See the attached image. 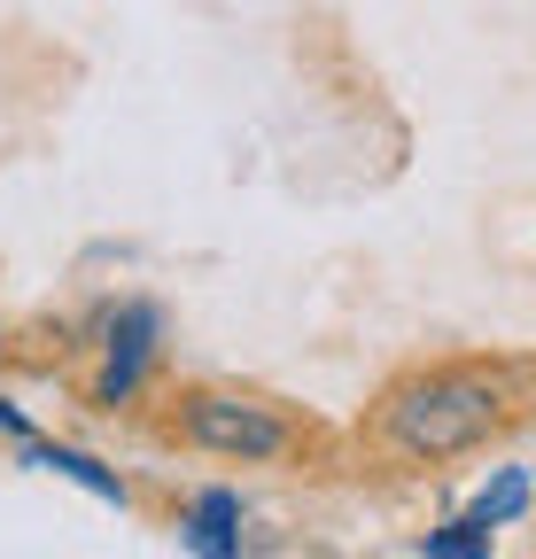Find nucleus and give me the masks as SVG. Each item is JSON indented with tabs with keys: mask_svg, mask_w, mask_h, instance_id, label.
<instances>
[{
	"mask_svg": "<svg viewBox=\"0 0 536 559\" xmlns=\"http://www.w3.org/2000/svg\"><path fill=\"white\" fill-rule=\"evenodd\" d=\"M498 428V381L483 373H428L389 396V443L405 459H458Z\"/></svg>",
	"mask_w": 536,
	"mask_h": 559,
	"instance_id": "nucleus-1",
	"label": "nucleus"
},
{
	"mask_svg": "<svg viewBox=\"0 0 536 559\" xmlns=\"http://www.w3.org/2000/svg\"><path fill=\"white\" fill-rule=\"evenodd\" d=\"M187 436L203 451H218V459H281L288 451L281 412H264L249 396H226V389H194L187 396Z\"/></svg>",
	"mask_w": 536,
	"mask_h": 559,
	"instance_id": "nucleus-2",
	"label": "nucleus"
},
{
	"mask_svg": "<svg viewBox=\"0 0 536 559\" xmlns=\"http://www.w3.org/2000/svg\"><path fill=\"white\" fill-rule=\"evenodd\" d=\"M148 349H156V311H148V304H132V311L117 319V342H109L102 404H124L132 389H141V366H148Z\"/></svg>",
	"mask_w": 536,
	"mask_h": 559,
	"instance_id": "nucleus-3",
	"label": "nucleus"
},
{
	"mask_svg": "<svg viewBox=\"0 0 536 559\" xmlns=\"http://www.w3.org/2000/svg\"><path fill=\"white\" fill-rule=\"evenodd\" d=\"M234 498L226 489H203V498H194V521H187V544L203 551V559H241V536H234Z\"/></svg>",
	"mask_w": 536,
	"mask_h": 559,
	"instance_id": "nucleus-4",
	"label": "nucleus"
},
{
	"mask_svg": "<svg viewBox=\"0 0 536 559\" xmlns=\"http://www.w3.org/2000/svg\"><path fill=\"white\" fill-rule=\"evenodd\" d=\"M32 466H47V474H71L79 489H94V498L124 506V481H117V474H102V466H94V459H79V451H55V443H32Z\"/></svg>",
	"mask_w": 536,
	"mask_h": 559,
	"instance_id": "nucleus-5",
	"label": "nucleus"
},
{
	"mask_svg": "<svg viewBox=\"0 0 536 559\" xmlns=\"http://www.w3.org/2000/svg\"><path fill=\"white\" fill-rule=\"evenodd\" d=\"M521 506H528V481H521V474H490V481H483V498L466 506V521H475V528H505Z\"/></svg>",
	"mask_w": 536,
	"mask_h": 559,
	"instance_id": "nucleus-6",
	"label": "nucleus"
},
{
	"mask_svg": "<svg viewBox=\"0 0 536 559\" xmlns=\"http://www.w3.org/2000/svg\"><path fill=\"white\" fill-rule=\"evenodd\" d=\"M428 559H490V528H475V521H458V528L428 536Z\"/></svg>",
	"mask_w": 536,
	"mask_h": 559,
	"instance_id": "nucleus-7",
	"label": "nucleus"
},
{
	"mask_svg": "<svg viewBox=\"0 0 536 559\" xmlns=\"http://www.w3.org/2000/svg\"><path fill=\"white\" fill-rule=\"evenodd\" d=\"M0 436H24V443H32V419H24L16 404H0Z\"/></svg>",
	"mask_w": 536,
	"mask_h": 559,
	"instance_id": "nucleus-8",
	"label": "nucleus"
}]
</instances>
